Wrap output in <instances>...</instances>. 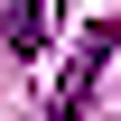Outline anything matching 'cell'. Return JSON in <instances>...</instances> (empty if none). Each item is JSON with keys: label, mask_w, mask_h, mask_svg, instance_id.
<instances>
[{"label": "cell", "mask_w": 121, "mask_h": 121, "mask_svg": "<svg viewBox=\"0 0 121 121\" xmlns=\"http://www.w3.org/2000/svg\"><path fill=\"white\" fill-rule=\"evenodd\" d=\"M112 37H121V19H103V28L84 37V56H75V75H65V93L47 103V121H84V103H93V75H103V56H112Z\"/></svg>", "instance_id": "6da1fadb"}, {"label": "cell", "mask_w": 121, "mask_h": 121, "mask_svg": "<svg viewBox=\"0 0 121 121\" xmlns=\"http://www.w3.org/2000/svg\"><path fill=\"white\" fill-rule=\"evenodd\" d=\"M0 37H9L19 56H37L47 47V0H0Z\"/></svg>", "instance_id": "7a4b0ae2"}]
</instances>
